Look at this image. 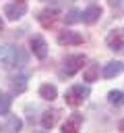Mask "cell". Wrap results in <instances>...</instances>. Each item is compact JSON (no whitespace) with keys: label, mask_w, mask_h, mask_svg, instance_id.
<instances>
[{"label":"cell","mask_w":124,"mask_h":133,"mask_svg":"<svg viewBox=\"0 0 124 133\" xmlns=\"http://www.w3.org/2000/svg\"><path fill=\"white\" fill-rule=\"evenodd\" d=\"M35 133H48V131H35Z\"/></svg>","instance_id":"cb8c5ba5"},{"label":"cell","mask_w":124,"mask_h":133,"mask_svg":"<svg viewBox=\"0 0 124 133\" xmlns=\"http://www.w3.org/2000/svg\"><path fill=\"white\" fill-rule=\"evenodd\" d=\"M64 102H66L68 106H72V108H76V106H81V104H83V100H81L72 89H68V91L64 94Z\"/></svg>","instance_id":"ffe728a7"},{"label":"cell","mask_w":124,"mask_h":133,"mask_svg":"<svg viewBox=\"0 0 124 133\" xmlns=\"http://www.w3.org/2000/svg\"><path fill=\"white\" fill-rule=\"evenodd\" d=\"M39 98L45 100V102L56 100V98H58V89H56V85H52V83H43V85H39Z\"/></svg>","instance_id":"7c38bea8"},{"label":"cell","mask_w":124,"mask_h":133,"mask_svg":"<svg viewBox=\"0 0 124 133\" xmlns=\"http://www.w3.org/2000/svg\"><path fill=\"white\" fill-rule=\"evenodd\" d=\"M27 75L25 73H17L14 77H10V91L12 94H23L27 89Z\"/></svg>","instance_id":"8fae6325"},{"label":"cell","mask_w":124,"mask_h":133,"mask_svg":"<svg viewBox=\"0 0 124 133\" xmlns=\"http://www.w3.org/2000/svg\"><path fill=\"white\" fill-rule=\"evenodd\" d=\"M29 48H31L33 56L39 58V60H43V58L48 56V44H45V39H43L41 35H33V37L29 39Z\"/></svg>","instance_id":"8992f818"},{"label":"cell","mask_w":124,"mask_h":133,"mask_svg":"<svg viewBox=\"0 0 124 133\" xmlns=\"http://www.w3.org/2000/svg\"><path fill=\"white\" fill-rule=\"evenodd\" d=\"M0 64L6 69L12 66H23L27 64V54L21 48H12V46H0Z\"/></svg>","instance_id":"6da1fadb"},{"label":"cell","mask_w":124,"mask_h":133,"mask_svg":"<svg viewBox=\"0 0 124 133\" xmlns=\"http://www.w3.org/2000/svg\"><path fill=\"white\" fill-rule=\"evenodd\" d=\"M99 17H101V6L91 4V6H87V8L83 10V23H85V25H93V23H97Z\"/></svg>","instance_id":"30bf717a"},{"label":"cell","mask_w":124,"mask_h":133,"mask_svg":"<svg viewBox=\"0 0 124 133\" xmlns=\"http://www.w3.org/2000/svg\"><path fill=\"white\" fill-rule=\"evenodd\" d=\"M105 44H107V48H110V50H114V52H120V50L124 48L122 31H118V29L110 31V33H107V37H105Z\"/></svg>","instance_id":"ba28073f"},{"label":"cell","mask_w":124,"mask_h":133,"mask_svg":"<svg viewBox=\"0 0 124 133\" xmlns=\"http://www.w3.org/2000/svg\"><path fill=\"white\" fill-rule=\"evenodd\" d=\"M122 71H124V62H120V60H110L107 64H103V69H101V75H103L105 79H112V77L120 75Z\"/></svg>","instance_id":"9c48e42d"},{"label":"cell","mask_w":124,"mask_h":133,"mask_svg":"<svg viewBox=\"0 0 124 133\" xmlns=\"http://www.w3.org/2000/svg\"><path fill=\"white\" fill-rule=\"evenodd\" d=\"M4 15L8 21H19L23 15H27V4L25 2H10L4 6Z\"/></svg>","instance_id":"5b68a950"},{"label":"cell","mask_w":124,"mask_h":133,"mask_svg":"<svg viewBox=\"0 0 124 133\" xmlns=\"http://www.w3.org/2000/svg\"><path fill=\"white\" fill-rule=\"evenodd\" d=\"M6 133H21L23 129V121L17 114H6Z\"/></svg>","instance_id":"4fadbf2b"},{"label":"cell","mask_w":124,"mask_h":133,"mask_svg":"<svg viewBox=\"0 0 124 133\" xmlns=\"http://www.w3.org/2000/svg\"><path fill=\"white\" fill-rule=\"evenodd\" d=\"M56 121H58V110H45L43 114H41V127L43 129H52L54 125H56Z\"/></svg>","instance_id":"5bb4252c"},{"label":"cell","mask_w":124,"mask_h":133,"mask_svg":"<svg viewBox=\"0 0 124 133\" xmlns=\"http://www.w3.org/2000/svg\"><path fill=\"white\" fill-rule=\"evenodd\" d=\"M118 131H122V133H124V118L118 123Z\"/></svg>","instance_id":"7402d4cb"},{"label":"cell","mask_w":124,"mask_h":133,"mask_svg":"<svg viewBox=\"0 0 124 133\" xmlns=\"http://www.w3.org/2000/svg\"><path fill=\"white\" fill-rule=\"evenodd\" d=\"M81 125H83V114L81 112H72L62 123V133H79L81 131Z\"/></svg>","instance_id":"52a82bcc"},{"label":"cell","mask_w":124,"mask_h":133,"mask_svg":"<svg viewBox=\"0 0 124 133\" xmlns=\"http://www.w3.org/2000/svg\"><path fill=\"white\" fill-rule=\"evenodd\" d=\"M107 4H110L112 8H118V6L122 4V0H107Z\"/></svg>","instance_id":"44dd1931"},{"label":"cell","mask_w":124,"mask_h":133,"mask_svg":"<svg viewBox=\"0 0 124 133\" xmlns=\"http://www.w3.org/2000/svg\"><path fill=\"white\" fill-rule=\"evenodd\" d=\"M107 102L112 104V106H124V91H120V89H112L110 94H107Z\"/></svg>","instance_id":"e0dca14e"},{"label":"cell","mask_w":124,"mask_h":133,"mask_svg":"<svg viewBox=\"0 0 124 133\" xmlns=\"http://www.w3.org/2000/svg\"><path fill=\"white\" fill-rule=\"evenodd\" d=\"M97 75H99V64L97 62H91V64H87V69L83 71V79L85 81H97Z\"/></svg>","instance_id":"2e32d148"},{"label":"cell","mask_w":124,"mask_h":133,"mask_svg":"<svg viewBox=\"0 0 124 133\" xmlns=\"http://www.w3.org/2000/svg\"><path fill=\"white\" fill-rule=\"evenodd\" d=\"M0 31H4V21L0 19Z\"/></svg>","instance_id":"603a6c76"},{"label":"cell","mask_w":124,"mask_h":133,"mask_svg":"<svg viewBox=\"0 0 124 133\" xmlns=\"http://www.w3.org/2000/svg\"><path fill=\"white\" fill-rule=\"evenodd\" d=\"M85 62H87L85 54H68V56L62 60V66H60V71H58V77H60V79L72 77L74 73H79V71L85 66Z\"/></svg>","instance_id":"7a4b0ae2"},{"label":"cell","mask_w":124,"mask_h":133,"mask_svg":"<svg viewBox=\"0 0 124 133\" xmlns=\"http://www.w3.org/2000/svg\"><path fill=\"white\" fill-rule=\"evenodd\" d=\"M58 19H60L58 8H43V10H39V15H37V21H39V25H41L43 29L54 27V23H56Z\"/></svg>","instance_id":"277c9868"},{"label":"cell","mask_w":124,"mask_h":133,"mask_svg":"<svg viewBox=\"0 0 124 133\" xmlns=\"http://www.w3.org/2000/svg\"><path fill=\"white\" fill-rule=\"evenodd\" d=\"M79 21H83V10L70 8V10L64 15V23H66V25H74V23H79Z\"/></svg>","instance_id":"ac0fdd59"},{"label":"cell","mask_w":124,"mask_h":133,"mask_svg":"<svg viewBox=\"0 0 124 133\" xmlns=\"http://www.w3.org/2000/svg\"><path fill=\"white\" fill-rule=\"evenodd\" d=\"M56 42H58L60 46H79V44H83V35H81L79 31L64 29V31H60V33H58Z\"/></svg>","instance_id":"3957f363"},{"label":"cell","mask_w":124,"mask_h":133,"mask_svg":"<svg viewBox=\"0 0 124 133\" xmlns=\"http://www.w3.org/2000/svg\"><path fill=\"white\" fill-rule=\"evenodd\" d=\"M70 89H72V91H74V94H76V96H79L83 102H85V100L91 96V87H89V85H83V83H76V85H72Z\"/></svg>","instance_id":"d6986e66"},{"label":"cell","mask_w":124,"mask_h":133,"mask_svg":"<svg viewBox=\"0 0 124 133\" xmlns=\"http://www.w3.org/2000/svg\"><path fill=\"white\" fill-rule=\"evenodd\" d=\"M10 106H12V96L0 89V114H4V116L10 114Z\"/></svg>","instance_id":"9a60e30c"}]
</instances>
